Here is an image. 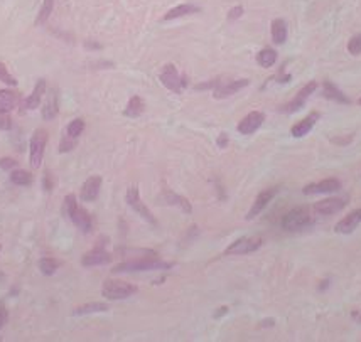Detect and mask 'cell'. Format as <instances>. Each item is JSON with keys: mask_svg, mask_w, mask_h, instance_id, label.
<instances>
[{"mask_svg": "<svg viewBox=\"0 0 361 342\" xmlns=\"http://www.w3.org/2000/svg\"><path fill=\"white\" fill-rule=\"evenodd\" d=\"M172 263L162 262L152 254V256H138L133 260H127L124 263H118L113 268V273H127V271H152V270H167Z\"/></svg>", "mask_w": 361, "mask_h": 342, "instance_id": "cell-1", "label": "cell"}, {"mask_svg": "<svg viewBox=\"0 0 361 342\" xmlns=\"http://www.w3.org/2000/svg\"><path fill=\"white\" fill-rule=\"evenodd\" d=\"M312 223V214L311 209L307 206H299V207H294L290 209L289 212L284 214L282 218V228L287 229V231H299V229H304L307 228Z\"/></svg>", "mask_w": 361, "mask_h": 342, "instance_id": "cell-2", "label": "cell"}, {"mask_svg": "<svg viewBox=\"0 0 361 342\" xmlns=\"http://www.w3.org/2000/svg\"><path fill=\"white\" fill-rule=\"evenodd\" d=\"M137 292V287L132 285L129 282H122V280H107L103 283L102 288V295L108 300H122V298H129L130 295Z\"/></svg>", "mask_w": 361, "mask_h": 342, "instance_id": "cell-3", "label": "cell"}, {"mask_svg": "<svg viewBox=\"0 0 361 342\" xmlns=\"http://www.w3.org/2000/svg\"><path fill=\"white\" fill-rule=\"evenodd\" d=\"M264 245V238L260 236H245L240 240L233 241L225 250V256H238V254H248L257 251Z\"/></svg>", "mask_w": 361, "mask_h": 342, "instance_id": "cell-4", "label": "cell"}, {"mask_svg": "<svg viewBox=\"0 0 361 342\" xmlns=\"http://www.w3.org/2000/svg\"><path fill=\"white\" fill-rule=\"evenodd\" d=\"M46 145H48V132L43 129L34 132L31 138V152H29V160H31L32 169H39L41 164H43Z\"/></svg>", "mask_w": 361, "mask_h": 342, "instance_id": "cell-5", "label": "cell"}, {"mask_svg": "<svg viewBox=\"0 0 361 342\" xmlns=\"http://www.w3.org/2000/svg\"><path fill=\"white\" fill-rule=\"evenodd\" d=\"M125 199H127V204H129L133 211H135L138 216H141L142 219H145L147 223L150 224H157L155 221V218H154V214L150 212V209L147 206L144 204L142 199H141V194H138V187L137 185H132V187L127 189V196H125Z\"/></svg>", "mask_w": 361, "mask_h": 342, "instance_id": "cell-6", "label": "cell"}, {"mask_svg": "<svg viewBox=\"0 0 361 342\" xmlns=\"http://www.w3.org/2000/svg\"><path fill=\"white\" fill-rule=\"evenodd\" d=\"M317 88H319L317 81H309V83H307L306 86H302V88L297 91V95H295L294 100H290L289 103H285V105L280 108V112H284V113H295V112H299V110L306 105V101L309 100V96Z\"/></svg>", "mask_w": 361, "mask_h": 342, "instance_id": "cell-7", "label": "cell"}, {"mask_svg": "<svg viewBox=\"0 0 361 342\" xmlns=\"http://www.w3.org/2000/svg\"><path fill=\"white\" fill-rule=\"evenodd\" d=\"M159 78L162 81V84H164L167 90L177 93V95H179L180 91H183V88H186V84H188L186 76H179L177 68L174 66V65H166L164 69H162V73H161Z\"/></svg>", "mask_w": 361, "mask_h": 342, "instance_id": "cell-8", "label": "cell"}, {"mask_svg": "<svg viewBox=\"0 0 361 342\" xmlns=\"http://www.w3.org/2000/svg\"><path fill=\"white\" fill-rule=\"evenodd\" d=\"M348 204V198H328L314 204V212L319 216H331L343 211Z\"/></svg>", "mask_w": 361, "mask_h": 342, "instance_id": "cell-9", "label": "cell"}, {"mask_svg": "<svg viewBox=\"0 0 361 342\" xmlns=\"http://www.w3.org/2000/svg\"><path fill=\"white\" fill-rule=\"evenodd\" d=\"M278 190H280L278 187H269V189H264V190H262V193L257 196V198H255L252 207H250V211H248V214H247V219L257 218L258 214L264 211L267 206H269V202L278 194Z\"/></svg>", "mask_w": 361, "mask_h": 342, "instance_id": "cell-10", "label": "cell"}, {"mask_svg": "<svg viewBox=\"0 0 361 342\" xmlns=\"http://www.w3.org/2000/svg\"><path fill=\"white\" fill-rule=\"evenodd\" d=\"M105 243L100 241V245L93 248L91 251H88L81 258V263L85 266H98V265H107L112 262V254L103 248Z\"/></svg>", "mask_w": 361, "mask_h": 342, "instance_id": "cell-11", "label": "cell"}, {"mask_svg": "<svg viewBox=\"0 0 361 342\" xmlns=\"http://www.w3.org/2000/svg\"><path fill=\"white\" fill-rule=\"evenodd\" d=\"M341 189V182L337 179H324L321 182H314L306 185L302 189V193L307 196H314V194H331V193H337Z\"/></svg>", "mask_w": 361, "mask_h": 342, "instance_id": "cell-12", "label": "cell"}, {"mask_svg": "<svg viewBox=\"0 0 361 342\" xmlns=\"http://www.w3.org/2000/svg\"><path fill=\"white\" fill-rule=\"evenodd\" d=\"M265 121V115L262 112H252L248 113L245 118H243L240 123H238L236 130L242 133V135H252V133L257 132L262 123Z\"/></svg>", "mask_w": 361, "mask_h": 342, "instance_id": "cell-13", "label": "cell"}, {"mask_svg": "<svg viewBox=\"0 0 361 342\" xmlns=\"http://www.w3.org/2000/svg\"><path fill=\"white\" fill-rule=\"evenodd\" d=\"M245 86H248V79H233V81H226V83H221L219 81V84L213 91V96L216 98V100L228 98L240 90H243Z\"/></svg>", "mask_w": 361, "mask_h": 342, "instance_id": "cell-14", "label": "cell"}, {"mask_svg": "<svg viewBox=\"0 0 361 342\" xmlns=\"http://www.w3.org/2000/svg\"><path fill=\"white\" fill-rule=\"evenodd\" d=\"M359 223H361V209H354L336 223L334 231L339 234H349L358 228Z\"/></svg>", "mask_w": 361, "mask_h": 342, "instance_id": "cell-15", "label": "cell"}, {"mask_svg": "<svg viewBox=\"0 0 361 342\" xmlns=\"http://www.w3.org/2000/svg\"><path fill=\"white\" fill-rule=\"evenodd\" d=\"M100 189H102V177L100 176H91L85 181V184L81 185V201L85 202H91L98 198L100 194Z\"/></svg>", "mask_w": 361, "mask_h": 342, "instance_id": "cell-16", "label": "cell"}, {"mask_svg": "<svg viewBox=\"0 0 361 342\" xmlns=\"http://www.w3.org/2000/svg\"><path fill=\"white\" fill-rule=\"evenodd\" d=\"M319 115L317 112H312L309 113L304 120H300V121H297V123L290 129V135L295 137V138H300V137H306L307 133H309L312 130V126L316 125V121L319 120Z\"/></svg>", "mask_w": 361, "mask_h": 342, "instance_id": "cell-17", "label": "cell"}, {"mask_svg": "<svg viewBox=\"0 0 361 342\" xmlns=\"http://www.w3.org/2000/svg\"><path fill=\"white\" fill-rule=\"evenodd\" d=\"M46 88H48V84H46V79H39L36 86H34L32 93L29 95L24 101H22V106L24 110H36L39 108L41 105V100H43V96L46 95Z\"/></svg>", "mask_w": 361, "mask_h": 342, "instance_id": "cell-18", "label": "cell"}, {"mask_svg": "<svg viewBox=\"0 0 361 342\" xmlns=\"http://www.w3.org/2000/svg\"><path fill=\"white\" fill-rule=\"evenodd\" d=\"M57 112H59V95H57L56 88H52L48 95V100H46V103H44L43 118L44 120H54L57 117Z\"/></svg>", "mask_w": 361, "mask_h": 342, "instance_id": "cell-19", "label": "cell"}, {"mask_svg": "<svg viewBox=\"0 0 361 342\" xmlns=\"http://www.w3.org/2000/svg\"><path fill=\"white\" fill-rule=\"evenodd\" d=\"M71 221L74 223V226H76L78 229L83 231V233H90L91 228H93V219L90 216V212L86 209H83V207H79V206L71 216Z\"/></svg>", "mask_w": 361, "mask_h": 342, "instance_id": "cell-20", "label": "cell"}, {"mask_svg": "<svg viewBox=\"0 0 361 342\" xmlns=\"http://www.w3.org/2000/svg\"><path fill=\"white\" fill-rule=\"evenodd\" d=\"M323 95H324V98H328V100H333L337 103H345V105L349 103V98L337 88L336 84L331 83V81H324L323 83Z\"/></svg>", "mask_w": 361, "mask_h": 342, "instance_id": "cell-21", "label": "cell"}, {"mask_svg": "<svg viewBox=\"0 0 361 342\" xmlns=\"http://www.w3.org/2000/svg\"><path fill=\"white\" fill-rule=\"evenodd\" d=\"M199 7L193 4H180L177 7L171 9L169 12L164 15V20H172V19H179V17H184V15H191V14H196L199 12Z\"/></svg>", "mask_w": 361, "mask_h": 342, "instance_id": "cell-22", "label": "cell"}, {"mask_svg": "<svg viewBox=\"0 0 361 342\" xmlns=\"http://www.w3.org/2000/svg\"><path fill=\"white\" fill-rule=\"evenodd\" d=\"M162 201L166 202V204H171V206H179L180 209H183L184 212H191L193 211V206H191V202L183 198V196H177V194H174L171 193V190H166L164 194H162Z\"/></svg>", "mask_w": 361, "mask_h": 342, "instance_id": "cell-23", "label": "cell"}, {"mask_svg": "<svg viewBox=\"0 0 361 342\" xmlns=\"http://www.w3.org/2000/svg\"><path fill=\"white\" fill-rule=\"evenodd\" d=\"M19 98L14 91L10 90H0V113H10L15 108Z\"/></svg>", "mask_w": 361, "mask_h": 342, "instance_id": "cell-24", "label": "cell"}, {"mask_svg": "<svg viewBox=\"0 0 361 342\" xmlns=\"http://www.w3.org/2000/svg\"><path fill=\"white\" fill-rule=\"evenodd\" d=\"M272 39L275 44H284L287 40V24L282 19H275L272 22Z\"/></svg>", "mask_w": 361, "mask_h": 342, "instance_id": "cell-25", "label": "cell"}, {"mask_svg": "<svg viewBox=\"0 0 361 342\" xmlns=\"http://www.w3.org/2000/svg\"><path fill=\"white\" fill-rule=\"evenodd\" d=\"M145 110V103L141 96H132L129 103H127V108H125V117H130V118H137L141 117Z\"/></svg>", "mask_w": 361, "mask_h": 342, "instance_id": "cell-26", "label": "cell"}, {"mask_svg": "<svg viewBox=\"0 0 361 342\" xmlns=\"http://www.w3.org/2000/svg\"><path fill=\"white\" fill-rule=\"evenodd\" d=\"M107 310H108L107 304H100V302L85 304V305L76 307V309L73 310V315H88V314H98V312H107Z\"/></svg>", "mask_w": 361, "mask_h": 342, "instance_id": "cell-27", "label": "cell"}, {"mask_svg": "<svg viewBox=\"0 0 361 342\" xmlns=\"http://www.w3.org/2000/svg\"><path fill=\"white\" fill-rule=\"evenodd\" d=\"M257 62L262 68H272L277 62V53L272 48H265L262 49L257 54Z\"/></svg>", "mask_w": 361, "mask_h": 342, "instance_id": "cell-28", "label": "cell"}, {"mask_svg": "<svg viewBox=\"0 0 361 342\" xmlns=\"http://www.w3.org/2000/svg\"><path fill=\"white\" fill-rule=\"evenodd\" d=\"M32 174L27 172V170H22V169H14L10 172V182L15 184V185H29L32 184Z\"/></svg>", "mask_w": 361, "mask_h": 342, "instance_id": "cell-29", "label": "cell"}, {"mask_svg": "<svg viewBox=\"0 0 361 342\" xmlns=\"http://www.w3.org/2000/svg\"><path fill=\"white\" fill-rule=\"evenodd\" d=\"M54 9V0H44L43 2V7H41L39 14H37V19H36V26L44 24L46 20L49 19V15Z\"/></svg>", "mask_w": 361, "mask_h": 342, "instance_id": "cell-30", "label": "cell"}, {"mask_svg": "<svg viewBox=\"0 0 361 342\" xmlns=\"http://www.w3.org/2000/svg\"><path fill=\"white\" fill-rule=\"evenodd\" d=\"M76 209H78L76 196H74V194H68L66 198H65V202H63V216H66V218L71 219V216H73Z\"/></svg>", "mask_w": 361, "mask_h": 342, "instance_id": "cell-31", "label": "cell"}, {"mask_svg": "<svg viewBox=\"0 0 361 342\" xmlns=\"http://www.w3.org/2000/svg\"><path fill=\"white\" fill-rule=\"evenodd\" d=\"M39 268L44 275H54L56 270L59 268V262L54 258H43L39 262Z\"/></svg>", "mask_w": 361, "mask_h": 342, "instance_id": "cell-32", "label": "cell"}, {"mask_svg": "<svg viewBox=\"0 0 361 342\" xmlns=\"http://www.w3.org/2000/svg\"><path fill=\"white\" fill-rule=\"evenodd\" d=\"M83 130H85V121L81 120V118H76V120H73L71 123L68 125L66 133H68V135L74 137V138H78L81 133H83Z\"/></svg>", "mask_w": 361, "mask_h": 342, "instance_id": "cell-33", "label": "cell"}, {"mask_svg": "<svg viewBox=\"0 0 361 342\" xmlns=\"http://www.w3.org/2000/svg\"><path fill=\"white\" fill-rule=\"evenodd\" d=\"M348 53L353 56L361 54V34H356L348 40Z\"/></svg>", "mask_w": 361, "mask_h": 342, "instance_id": "cell-34", "label": "cell"}, {"mask_svg": "<svg viewBox=\"0 0 361 342\" xmlns=\"http://www.w3.org/2000/svg\"><path fill=\"white\" fill-rule=\"evenodd\" d=\"M74 147H76V138L71 137V135H66L61 138V143H59V152L61 154H66L69 152V150H73Z\"/></svg>", "mask_w": 361, "mask_h": 342, "instance_id": "cell-35", "label": "cell"}, {"mask_svg": "<svg viewBox=\"0 0 361 342\" xmlns=\"http://www.w3.org/2000/svg\"><path fill=\"white\" fill-rule=\"evenodd\" d=\"M0 81L5 83V84H9V86H15L17 84V79L9 73V69L5 68V65H2V62H0Z\"/></svg>", "mask_w": 361, "mask_h": 342, "instance_id": "cell-36", "label": "cell"}, {"mask_svg": "<svg viewBox=\"0 0 361 342\" xmlns=\"http://www.w3.org/2000/svg\"><path fill=\"white\" fill-rule=\"evenodd\" d=\"M17 167V160L12 159V157H4L0 159V169L4 170H14Z\"/></svg>", "mask_w": 361, "mask_h": 342, "instance_id": "cell-37", "label": "cell"}, {"mask_svg": "<svg viewBox=\"0 0 361 342\" xmlns=\"http://www.w3.org/2000/svg\"><path fill=\"white\" fill-rule=\"evenodd\" d=\"M12 129V120L9 113H0V130H10Z\"/></svg>", "mask_w": 361, "mask_h": 342, "instance_id": "cell-38", "label": "cell"}, {"mask_svg": "<svg viewBox=\"0 0 361 342\" xmlns=\"http://www.w3.org/2000/svg\"><path fill=\"white\" fill-rule=\"evenodd\" d=\"M43 185H44V189L48 190V193H51L52 189H54V177L51 176V172L48 170L44 174V179H43Z\"/></svg>", "mask_w": 361, "mask_h": 342, "instance_id": "cell-39", "label": "cell"}, {"mask_svg": "<svg viewBox=\"0 0 361 342\" xmlns=\"http://www.w3.org/2000/svg\"><path fill=\"white\" fill-rule=\"evenodd\" d=\"M242 15H243V7L242 5H236V7H233L228 12V20H236V19H240Z\"/></svg>", "mask_w": 361, "mask_h": 342, "instance_id": "cell-40", "label": "cell"}, {"mask_svg": "<svg viewBox=\"0 0 361 342\" xmlns=\"http://www.w3.org/2000/svg\"><path fill=\"white\" fill-rule=\"evenodd\" d=\"M9 320V312L4 305H0V330L5 327V324Z\"/></svg>", "mask_w": 361, "mask_h": 342, "instance_id": "cell-41", "label": "cell"}, {"mask_svg": "<svg viewBox=\"0 0 361 342\" xmlns=\"http://www.w3.org/2000/svg\"><path fill=\"white\" fill-rule=\"evenodd\" d=\"M216 143H218V147H219V148H225L226 145H228V135H226V133H221V135L218 137Z\"/></svg>", "mask_w": 361, "mask_h": 342, "instance_id": "cell-42", "label": "cell"}, {"mask_svg": "<svg viewBox=\"0 0 361 342\" xmlns=\"http://www.w3.org/2000/svg\"><path fill=\"white\" fill-rule=\"evenodd\" d=\"M85 46L88 49H102V44H96V42H90V40H86Z\"/></svg>", "mask_w": 361, "mask_h": 342, "instance_id": "cell-43", "label": "cell"}, {"mask_svg": "<svg viewBox=\"0 0 361 342\" xmlns=\"http://www.w3.org/2000/svg\"><path fill=\"white\" fill-rule=\"evenodd\" d=\"M226 312H228V307H219L218 312H216V314H214V318H219L221 315H225Z\"/></svg>", "mask_w": 361, "mask_h": 342, "instance_id": "cell-44", "label": "cell"}, {"mask_svg": "<svg viewBox=\"0 0 361 342\" xmlns=\"http://www.w3.org/2000/svg\"><path fill=\"white\" fill-rule=\"evenodd\" d=\"M358 105H361V98H359V100H358Z\"/></svg>", "mask_w": 361, "mask_h": 342, "instance_id": "cell-45", "label": "cell"}]
</instances>
